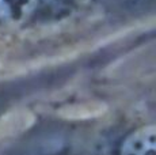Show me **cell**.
<instances>
[{
	"label": "cell",
	"mask_w": 156,
	"mask_h": 155,
	"mask_svg": "<svg viewBox=\"0 0 156 155\" xmlns=\"http://www.w3.org/2000/svg\"><path fill=\"white\" fill-rule=\"evenodd\" d=\"M156 61L102 93L45 106L0 133V155H156Z\"/></svg>",
	"instance_id": "6da1fadb"
},
{
	"label": "cell",
	"mask_w": 156,
	"mask_h": 155,
	"mask_svg": "<svg viewBox=\"0 0 156 155\" xmlns=\"http://www.w3.org/2000/svg\"><path fill=\"white\" fill-rule=\"evenodd\" d=\"M151 25L156 0H0V71L56 61Z\"/></svg>",
	"instance_id": "7a4b0ae2"
},
{
	"label": "cell",
	"mask_w": 156,
	"mask_h": 155,
	"mask_svg": "<svg viewBox=\"0 0 156 155\" xmlns=\"http://www.w3.org/2000/svg\"><path fill=\"white\" fill-rule=\"evenodd\" d=\"M103 68V55L90 49L40 65L2 70L0 133L34 110L77 98Z\"/></svg>",
	"instance_id": "3957f363"
}]
</instances>
